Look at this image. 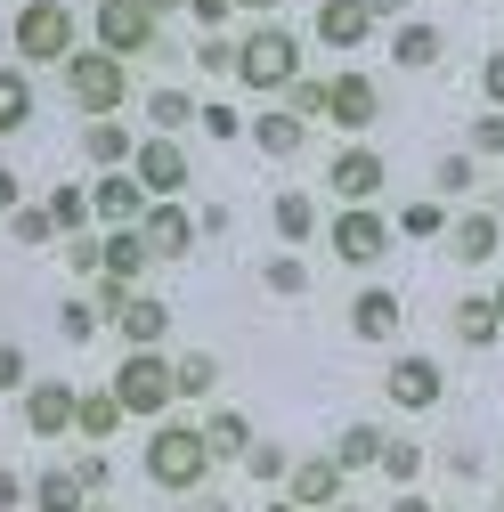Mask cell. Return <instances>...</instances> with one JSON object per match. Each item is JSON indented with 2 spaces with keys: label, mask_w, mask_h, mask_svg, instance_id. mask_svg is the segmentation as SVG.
Instances as JSON below:
<instances>
[{
  "label": "cell",
  "mask_w": 504,
  "mask_h": 512,
  "mask_svg": "<svg viewBox=\"0 0 504 512\" xmlns=\"http://www.w3.org/2000/svg\"><path fill=\"white\" fill-rule=\"evenodd\" d=\"M98 49H114V57L155 49V9L147 0H98Z\"/></svg>",
  "instance_id": "8"
},
{
  "label": "cell",
  "mask_w": 504,
  "mask_h": 512,
  "mask_svg": "<svg viewBox=\"0 0 504 512\" xmlns=\"http://www.w3.org/2000/svg\"><path fill=\"white\" fill-rule=\"evenodd\" d=\"M74 431H82V439H114V431H122V399H114V382H106V391H82V399H74Z\"/></svg>",
  "instance_id": "24"
},
{
  "label": "cell",
  "mask_w": 504,
  "mask_h": 512,
  "mask_svg": "<svg viewBox=\"0 0 504 512\" xmlns=\"http://www.w3.org/2000/svg\"><path fill=\"white\" fill-rule=\"evenodd\" d=\"M342 488H350V472H342L334 456H301V464L285 472V496H293V504H342Z\"/></svg>",
  "instance_id": "15"
},
{
  "label": "cell",
  "mask_w": 504,
  "mask_h": 512,
  "mask_svg": "<svg viewBox=\"0 0 504 512\" xmlns=\"http://www.w3.org/2000/svg\"><path fill=\"white\" fill-rule=\"evenodd\" d=\"M74 480H82V496H98V488L114 480V464H106V456H82V464H74Z\"/></svg>",
  "instance_id": "47"
},
{
  "label": "cell",
  "mask_w": 504,
  "mask_h": 512,
  "mask_svg": "<svg viewBox=\"0 0 504 512\" xmlns=\"http://www.w3.org/2000/svg\"><path fill=\"white\" fill-rule=\"evenodd\" d=\"M228 9H236V0H187V17H196V25H228Z\"/></svg>",
  "instance_id": "49"
},
{
  "label": "cell",
  "mask_w": 504,
  "mask_h": 512,
  "mask_svg": "<svg viewBox=\"0 0 504 512\" xmlns=\"http://www.w3.org/2000/svg\"><path fill=\"white\" fill-rule=\"evenodd\" d=\"M139 236H147L155 261H179V252H196V220L179 212V196H155V204L139 212Z\"/></svg>",
  "instance_id": "14"
},
{
  "label": "cell",
  "mask_w": 504,
  "mask_h": 512,
  "mask_svg": "<svg viewBox=\"0 0 504 512\" xmlns=\"http://www.w3.org/2000/svg\"><path fill=\"white\" fill-rule=\"evenodd\" d=\"M131 147H139V139L122 131L114 114H90V131H82V155H90L98 171H106V163H131Z\"/></svg>",
  "instance_id": "25"
},
{
  "label": "cell",
  "mask_w": 504,
  "mask_h": 512,
  "mask_svg": "<svg viewBox=\"0 0 504 512\" xmlns=\"http://www.w3.org/2000/svg\"><path fill=\"white\" fill-rule=\"evenodd\" d=\"M374 33V9H366V0H318V41L326 49H358Z\"/></svg>",
  "instance_id": "17"
},
{
  "label": "cell",
  "mask_w": 504,
  "mask_h": 512,
  "mask_svg": "<svg viewBox=\"0 0 504 512\" xmlns=\"http://www.w3.org/2000/svg\"><path fill=\"white\" fill-rule=\"evenodd\" d=\"M374 456H383V431H374V423H350V431L334 439V464H342V472H374Z\"/></svg>",
  "instance_id": "28"
},
{
  "label": "cell",
  "mask_w": 504,
  "mask_h": 512,
  "mask_svg": "<svg viewBox=\"0 0 504 512\" xmlns=\"http://www.w3.org/2000/svg\"><path fill=\"white\" fill-rule=\"evenodd\" d=\"M431 179H439V196H472L480 155H472V147H464V155H439V171H431Z\"/></svg>",
  "instance_id": "37"
},
{
  "label": "cell",
  "mask_w": 504,
  "mask_h": 512,
  "mask_svg": "<svg viewBox=\"0 0 504 512\" xmlns=\"http://www.w3.org/2000/svg\"><path fill=\"white\" fill-rule=\"evenodd\" d=\"M49 220H57V236H82L98 212H90V187H49Z\"/></svg>",
  "instance_id": "29"
},
{
  "label": "cell",
  "mask_w": 504,
  "mask_h": 512,
  "mask_svg": "<svg viewBox=\"0 0 504 512\" xmlns=\"http://www.w3.org/2000/svg\"><path fill=\"white\" fill-rule=\"evenodd\" d=\"M17 496H25V480H17L9 464H0V504H17Z\"/></svg>",
  "instance_id": "50"
},
{
  "label": "cell",
  "mask_w": 504,
  "mask_h": 512,
  "mask_svg": "<svg viewBox=\"0 0 504 512\" xmlns=\"http://www.w3.org/2000/svg\"><path fill=\"white\" fill-rule=\"evenodd\" d=\"M204 472H212L204 423H163V431L147 439V480H155L163 496H196V488H204Z\"/></svg>",
  "instance_id": "1"
},
{
  "label": "cell",
  "mask_w": 504,
  "mask_h": 512,
  "mask_svg": "<svg viewBox=\"0 0 504 512\" xmlns=\"http://www.w3.org/2000/svg\"><path fill=\"white\" fill-rule=\"evenodd\" d=\"M0 391H25V350L0 342Z\"/></svg>",
  "instance_id": "46"
},
{
  "label": "cell",
  "mask_w": 504,
  "mask_h": 512,
  "mask_svg": "<svg viewBox=\"0 0 504 512\" xmlns=\"http://www.w3.org/2000/svg\"><path fill=\"white\" fill-rule=\"evenodd\" d=\"M391 407H407V415H423V407H439V391H448V374H439V358H391Z\"/></svg>",
  "instance_id": "12"
},
{
  "label": "cell",
  "mask_w": 504,
  "mask_h": 512,
  "mask_svg": "<svg viewBox=\"0 0 504 512\" xmlns=\"http://www.w3.org/2000/svg\"><path fill=\"white\" fill-rule=\"evenodd\" d=\"M33 122V82L17 66H0V131H25Z\"/></svg>",
  "instance_id": "30"
},
{
  "label": "cell",
  "mask_w": 504,
  "mask_h": 512,
  "mask_svg": "<svg viewBox=\"0 0 504 512\" xmlns=\"http://www.w3.org/2000/svg\"><path fill=\"white\" fill-rule=\"evenodd\" d=\"M147 122H155V131H187V122H196V98H187V90H155Z\"/></svg>",
  "instance_id": "34"
},
{
  "label": "cell",
  "mask_w": 504,
  "mask_h": 512,
  "mask_svg": "<svg viewBox=\"0 0 504 512\" xmlns=\"http://www.w3.org/2000/svg\"><path fill=\"white\" fill-rule=\"evenodd\" d=\"M269 220H277V236H285V244H301V236H318V196H309V187H277V204H269Z\"/></svg>",
  "instance_id": "22"
},
{
  "label": "cell",
  "mask_w": 504,
  "mask_h": 512,
  "mask_svg": "<svg viewBox=\"0 0 504 512\" xmlns=\"http://www.w3.org/2000/svg\"><path fill=\"white\" fill-rule=\"evenodd\" d=\"M285 472H293L285 447H269V439H252V447H244V480H252V488H277Z\"/></svg>",
  "instance_id": "32"
},
{
  "label": "cell",
  "mask_w": 504,
  "mask_h": 512,
  "mask_svg": "<svg viewBox=\"0 0 504 512\" xmlns=\"http://www.w3.org/2000/svg\"><path fill=\"white\" fill-rule=\"evenodd\" d=\"M285 90H293V114H301V122H309V114H326V82H318V74H293Z\"/></svg>",
  "instance_id": "41"
},
{
  "label": "cell",
  "mask_w": 504,
  "mask_h": 512,
  "mask_svg": "<svg viewBox=\"0 0 504 512\" xmlns=\"http://www.w3.org/2000/svg\"><path fill=\"white\" fill-rule=\"evenodd\" d=\"M9 41H17L25 66H66V49H74V9H66V0H25L17 25H9Z\"/></svg>",
  "instance_id": "4"
},
{
  "label": "cell",
  "mask_w": 504,
  "mask_h": 512,
  "mask_svg": "<svg viewBox=\"0 0 504 512\" xmlns=\"http://www.w3.org/2000/svg\"><path fill=\"white\" fill-rule=\"evenodd\" d=\"M114 399H122V415H163V407L179 399L171 358H155V350H122V366H114Z\"/></svg>",
  "instance_id": "5"
},
{
  "label": "cell",
  "mask_w": 504,
  "mask_h": 512,
  "mask_svg": "<svg viewBox=\"0 0 504 512\" xmlns=\"http://www.w3.org/2000/svg\"><path fill=\"white\" fill-rule=\"evenodd\" d=\"M66 98L82 114H114L122 98H131V57H114V49H66Z\"/></svg>",
  "instance_id": "2"
},
{
  "label": "cell",
  "mask_w": 504,
  "mask_h": 512,
  "mask_svg": "<svg viewBox=\"0 0 504 512\" xmlns=\"http://www.w3.org/2000/svg\"><path fill=\"white\" fill-rule=\"evenodd\" d=\"M496 334H504V317H496V301H488V293L456 301V342H464V350H496Z\"/></svg>",
  "instance_id": "23"
},
{
  "label": "cell",
  "mask_w": 504,
  "mask_h": 512,
  "mask_svg": "<svg viewBox=\"0 0 504 512\" xmlns=\"http://www.w3.org/2000/svg\"><path fill=\"white\" fill-rule=\"evenodd\" d=\"M131 171H139L147 196H187V155H179V139H163V131L131 147Z\"/></svg>",
  "instance_id": "11"
},
{
  "label": "cell",
  "mask_w": 504,
  "mask_h": 512,
  "mask_svg": "<svg viewBox=\"0 0 504 512\" xmlns=\"http://www.w3.org/2000/svg\"><path fill=\"white\" fill-rule=\"evenodd\" d=\"M326 244H334V261L374 269V261H391V220L374 212V204H342V212H334V228H326Z\"/></svg>",
  "instance_id": "6"
},
{
  "label": "cell",
  "mask_w": 504,
  "mask_h": 512,
  "mask_svg": "<svg viewBox=\"0 0 504 512\" xmlns=\"http://www.w3.org/2000/svg\"><path fill=\"white\" fill-rule=\"evenodd\" d=\"M147 9H155V17H163V9H187V0H147Z\"/></svg>",
  "instance_id": "52"
},
{
  "label": "cell",
  "mask_w": 504,
  "mask_h": 512,
  "mask_svg": "<svg viewBox=\"0 0 504 512\" xmlns=\"http://www.w3.org/2000/svg\"><path fill=\"white\" fill-rule=\"evenodd\" d=\"M488 301H496V317H504V277H496V293H488Z\"/></svg>",
  "instance_id": "53"
},
{
  "label": "cell",
  "mask_w": 504,
  "mask_h": 512,
  "mask_svg": "<svg viewBox=\"0 0 504 512\" xmlns=\"http://www.w3.org/2000/svg\"><path fill=\"white\" fill-rule=\"evenodd\" d=\"M196 66H204V74H236V41H220V33H212V41L196 49Z\"/></svg>",
  "instance_id": "44"
},
{
  "label": "cell",
  "mask_w": 504,
  "mask_h": 512,
  "mask_svg": "<svg viewBox=\"0 0 504 512\" xmlns=\"http://www.w3.org/2000/svg\"><path fill=\"white\" fill-rule=\"evenodd\" d=\"M374 472H383V480H399V488H407V480L423 472V447H415V439H383V456H374Z\"/></svg>",
  "instance_id": "35"
},
{
  "label": "cell",
  "mask_w": 504,
  "mask_h": 512,
  "mask_svg": "<svg viewBox=\"0 0 504 512\" xmlns=\"http://www.w3.org/2000/svg\"><path fill=\"white\" fill-rule=\"evenodd\" d=\"M252 139H261V155H277V163H285V155H301V139H309V122H301L293 106H269L261 122H252Z\"/></svg>",
  "instance_id": "21"
},
{
  "label": "cell",
  "mask_w": 504,
  "mask_h": 512,
  "mask_svg": "<svg viewBox=\"0 0 504 512\" xmlns=\"http://www.w3.org/2000/svg\"><path fill=\"white\" fill-rule=\"evenodd\" d=\"M114 326H122V342H131V350H155V342L171 334V309H163V301H147V293H131V301L114 309Z\"/></svg>",
  "instance_id": "19"
},
{
  "label": "cell",
  "mask_w": 504,
  "mask_h": 512,
  "mask_svg": "<svg viewBox=\"0 0 504 512\" xmlns=\"http://www.w3.org/2000/svg\"><path fill=\"white\" fill-rule=\"evenodd\" d=\"M496 244H504V220H496V212H464V220H456V261H464V269L496 261Z\"/></svg>",
  "instance_id": "20"
},
{
  "label": "cell",
  "mask_w": 504,
  "mask_h": 512,
  "mask_svg": "<svg viewBox=\"0 0 504 512\" xmlns=\"http://www.w3.org/2000/svg\"><path fill=\"white\" fill-rule=\"evenodd\" d=\"M236 9H269V0H236Z\"/></svg>",
  "instance_id": "54"
},
{
  "label": "cell",
  "mask_w": 504,
  "mask_h": 512,
  "mask_svg": "<svg viewBox=\"0 0 504 512\" xmlns=\"http://www.w3.org/2000/svg\"><path fill=\"white\" fill-rule=\"evenodd\" d=\"M147 204H155V196L139 187V171H131V163H106V171H98V187H90V212H98L106 228H131Z\"/></svg>",
  "instance_id": "9"
},
{
  "label": "cell",
  "mask_w": 504,
  "mask_h": 512,
  "mask_svg": "<svg viewBox=\"0 0 504 512\" xmlns=\"http://www.w3.org/2000/svg\"><path fill=\"white\" fill-rule=\"evenodd\" d=\"M366 9H374V17H399V9H407V0H366Z\"/></svg>",
  "instance_id": "51"
},
{
  "label": "cell",
  "mask_w": 504,
  "mask_h": 512,
  "mask_svg": "<svg viewBox=\"0 0 504 512\" xmlns=\"http://www.w3.org/2000/svg\"><path fill=\"white\" fill-rule=\"evenodd\" d=\"M17 204H25V179H17V171H9V163H0V220H9V212H17Z\"/></svg>",
  "instance_id": "48"
},
{
  "label": "cell",
  "mask_w": 504,
  "mask_h": 512,
  "mask_svg": "<svg viewBox=\"0 0 504 512\" xmlns=\"http://www.w3.org/2000/svg\"><path fill=\"white\" fill-rule=\"evenodd\" d=\"M399 317H407V301H399L391 285H366V293L350 301V334H358V342H391Z\"/></svg>",
  "instance_id": "16"
},
{
  "label": "cell",
  "mask_w": 504,
  "mask_h": 512,
  "mask_svg": "<svg viewBox=\"0 0 504 512\" xmlns=\"http://www.w3.org/2000/svg\"><path fill=\"white\" fill-rule=\"evenodd\" d=\"M74 399H82L74 382H33L25 374V431L33 439H66L74 431Z\"/></svg>",
  "instance_id": "10"
},
{
  "label": "cell",
  "mask_w": 504,
  "mask_h": 512,
  "mask_svg": "<svg viewBox=\"0 0 504 512\" xmlns=\"http://www.w3.org/2000/svg\"><path fill=\"white\" fill-rule=\"evenodd\" d=\"M171 382H179V399H204L212 382H220V358H212V350H187V358L171 366Z\"/></svg>",
  "instance_id": "33"
},
{
  "label": "cell",
  "mask_w": 504,
  "mask_h": 512,
  "mask_svg": "<svg viewBox=\"0 0 504 512\" xmlns=\"http://www.w3.org/2000/svg\"><path fill=\"white\" fill-rule=\"evenodd\" d=\"M293 74H301V41H293L285 25L261 17V25L236 41V82H244V90H285Z\"/></svg>",
  "instance_id": "3"
},
{
  "label": "cell",
  "mask_w": 504,
  "mask_h": 512,
  "mask_svg": "<svg viewBox=\"0 0 504 512\" xmlns=\"http://www.w3.org/2000/svg\"><path fill=\"white\" fill-rule=\"evenodd\" d=\"M196 131L220 139V147H236V139H244V122H236V106H196Z\"/></svg>",
  "instance_id": "39"
},
{
  "label": "cell",
  "mask_w": 504,
  "mask_h": 512,
  "mask_svg": "<svg viewBox=\"0 0 504 512\" xmlns=\"http://www.w3.org/2000/svg\"><path fill=\"white\" fill-rule=\"evenodd\" d=\"M147 261H155V252H147V236H139V220H131V228H114V236L98 244V269H106L114 285H139V269H147Z\"/></svg>",
  "instance_id": "18"
},
{
  "label": "cell",
  "mask_w": 504,
  "mask_h": 512,
  "mask_svg": "<svg viewBox=\"0 0 504 512\" xmlns=\"http://www.w3.org/2000/svg\"><path fill=\"white\" fill-rule=\"evenodd\" d=\"M204 447H212V464H244L252 423H244V415H212V423H204Z\"/></svg>",
  "instance_id": "27"
},
{
  "label": "cell",
  "mask_w": 504,
  "mask_h": 512,
  "mask_svg": "<svg viewBox=\"0 0 504 512\" xmlns=\"http://www.w3.org/2000/svg\"><path fill=\"white\" fill-rule=\"evenodd\" d=\"M261 285L285 293V301H301V293H309V269L293 261V252H277V261H261Z\"/></svg>",
  "instance_id": "36"
},
{
  "label": "cell",
  "mask_w": 504,
  "mask_h": 512,
  "mask_svg": "<svg viewBox=\"0 0 504 512\" xmlns=\"http://www.w3.org/2000/svg\"><path fill=\"white\" fill-rule=\"evenodd\" d=\"M480 98H488V106H504V49H496V57H480Z\"/></svg>",
  "instance_id": "45"
},
{
  "label": "cell",
  "mask_w": 504,
  "mask_h": 512,
  "mask_svg": "<svg viewBox=\"0 0 504 512\" xmlns=\"http://www.w3.org/2000/svg\"><path fill=\"white\" fill-rule=\"evenodd\" d=\"M472 155H504V106H488L472 122Z\"/></svg>",
  "instance_id": "42"
},
{
  "label": "cell",
  "mask_w": 504,
  "mask_h": 512,
  "mask_svg": "<svg viewBox=\"0 0 504 512\" xmlns=\"http://www.w3.org/2000/svg\"><path fill=\"white\" fill-rule=\"evenodd\" d=\"M374 114H383V90L366 74H334L326 82V122L334 131H374Z\"/></svg>",
  "instance_id": "13"
},
{
  "label": "cell",
  "mask_w": 504,
  "mask_h": 512,
  "mask_svg": "<svg viewBox=\"0 0 504 512\" xmlns=\"http://www.w3.org/2000/svg\"><path fill=\"white\" fill-rule=\"evenodd\" d=\"M391 66L431 74V66H439V25H399V33H391Z\"/></svg>",
  "instance_id": "26"
},
{
  "label": "cell",
  "mask_w": 504,
  "mask_h": 512,
  "mask_svg": "<svg viewBox=\"0 0 504 512\" xmlns=\"http://www.w3.org/2000/svg\"><path fill=\"white\" fill-rule=\"evenodd\" d=\"M383 187H391V163L374 155V147H342L326 163V196H342V204H374Z\"/></svg>",
  "instance_id": "7"
},
{
  "label": "cell",
  "mask_w": 504,
  "mask_h": 512,
  "mask_svg": "<svg viewBox=\"0 0 504 512\" xmlns=\"http://www.w3.org/2000/svg\"><path fill=\"white\" fill-rule=\"evenodd\" d=\"M25 496H33V504H49V512H74V504H82V480H74L66 464H49V472H41Z\"/></svg>",
  "instance_id": "31"
},
{
  "label": "cell",
  "mask_w": 504,
  "mask_h": 512,
  "mask_svg": "<svg viewBox=\"0 0 504 512\" xmlns=\"http://www.w3.org/2000/svg\"><path fill=\"white\" fill-rule=\"evenodd\" d=\"M439 228H448L439 204H407V212H399V236H439Z\"/></svg>",
  "instance_id": "43"
},
{
  "label": "cell",
  "mask_w": 504,
  "mask_h": 512,
  "mask_svg": "<svg viewBox=\"0 0 504 512\" xmlns=\"http://www.w3.org/2000/svg\"><path fill=\"white\" fill-rule=\"evenodd\" d=\"M57 326H66V342H90L106 317H98V301H66V309H57Z\"/></svg>",
  "instance_id": "40"
},
{
  "label": "cell",
  "mask_w": 504,
  "mask_h": 512,
  "mask_svg": "<svg viewBox=\"0 0 504 512\" xmlns=\"http://www.w3.org/2000/svg\"><path fill=\"white\" fill-rule=\"evenodd\" d=\"M9 236H17V244H49V236H57L49 204H17V212H9Z\"/></svg>",
  "instance_id": "38"
}]
</instances>
